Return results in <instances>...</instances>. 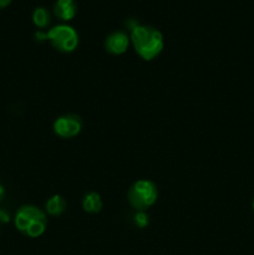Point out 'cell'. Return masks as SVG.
<instances>
[{
    "label": "cell",
    "mask_w": 254,
    "mask_h": 255,
    "mask_svg": "<svg viewBox=\"0 0 254 255\" xmlns=\"http://www.w3.org/2000/svg\"><path fill=\"white\" fill-rule=\"evenodd\" d=\"M35 37H36L37 41H45V40H47V32L36 31L35 32Z\"/></svg>",
    "instance_id": "12"
},
{
    "label": "cell",
    "mask_w": 254,
    "mask_h": 255,
    "mask_svg": "<svg viewBox=\"0 0 254 255\" xmlns=\"http://www.w3.org/2000/svg\"><path fill=\"white\" fill-rule=\"evenodd\" d=\"M77 12V4L75 0H56L54 4V14L60 20L69 21L74 19Z\"/></svg>",
    "instance_id": "7"
},
{
    "label": "cell",
    "mask_w": 254,
    "mask_h": 255,
    "mask_svg": "<svg viewBox=\"0 0 254 255\" xmlns=\"http://www.w3.org/2000/svg\"><path fill=\"white\" fill-rule=\"evenodd\" d=\"M134 223L139 228H144L148 224V216H147L144 212H138V213L134 216Z\"/></svg>",
    "instance_id": "11"
},
{
    "label": "cell",
    "mask_w": 254,
    "mask_h": 255,
    "mask_svg": "<svg viewBox=\"0 0 254 255\" xmlns=\"http://www.w3.org/2000/svg\"><path fill=\"white\" fill-rule=\"evenodd\" d=\"M252 206H253V211H254V201H253V204H252Z\"/></svg>",
    "instance_id": "16"
},
{
    "label": "cell",
    "mask_w": 254,
    "mask_h": 255,
    "mask_svg": "<svg viewBox=\"0 0 254 255\" xmlns=\"http://www.w3.org/2000/svg\"><path fill=\"white\" fill-rule=\"evenodd\" d=\"M47 40L55 49L62 52H71L79 45V35L70 25H56L47 31Z\"/></svg>",
    "instance_id": "4"
},
{
    "label": "cell",
    "mask_w": 254,
    "mask_h": 255,
    "mask_svg": "<svg viewBox=\"0 0 254 255\" xmlns=\"http://www.w3.org/2000/svg\"><path fill=\"white\" fill-rule=\"evenodd\" d=\"M4 194H5V189H4V187L0 186V201H1V199L4 198Z\"/></svg>",
    "instance_id": "15"
},
{
    "label": "cell",
    "mask_w": 254,
    "mask_h": 255,
    "mask_svg": "<svg viewBox=\"0 0 254 255\" xmlns=\"http://www.w3.org/2000/svg\"><path fill=\"white\" fill-rule=\"evenodd\" d=\"M46 211L51 216H60L66 208V202L61 196H54L46 202Z\"/></svg>",
    "instance_id": "9"
},
{
    "label": "cell",
    "mask_w": 254,
    "mask_h": 255,
    "mask_svg": "<svg viewBox=\"0 0 254 255\" xmlns=\"http://www.w3.org/2000/svg\"><path fill=\"white\" fill-rule=\"evenodd\" d=\"M9 221H10L9 214H7L5 211H1V209H0V222H2V223H7Z\"/></svg>",
    "instance_id": "13"
},
{
    "label": "cell",
    "mask_w": 254,
    "mask_h": 255,
    "mask_svg": "<svg viewBox=\"0 0 254 255\" xmlns=\"http://www.w3.org/2000/svg\"><path fill=\"white\" fill-rule=\"evenodd\" d=\"M32 21L40 29H44L50 24V12L45 7L39 6L32 12Z\"/></svg>",
    "instance_id": "10"
},
{
    "label": "cell",
    "mask_w": 254,
    "mask_h": 255,
    "mask_svg": "<svg viewBox=\"0 0 254 255\" xmlns=\"http://www.w3.org/2000/svg\"><path fill=\"white\" fill-rule=\"evenodd\" d=\"M129 44V37L124 31H114L106 37L105 47L112 55H121L127 51Z\"/></svg>",
    "instance_id": "6"
},
{
    "label": "cell",
    "mask_w": 254,
    "mask_h": 255,
    "mask_svg": "<svg viewBox=\"0 0 254 255\" xmlns=\"http://www.w3.org/2000/svg\"><path fill=\"white\" fill-rule=\"evenodd\" d=\"M82 208L87 213H97V212L101 211L102 201L100 194L95 193V192L86 194L84 202H82Z\"/></svg>",
    "instance_id": "8"
},
{
    "label": "cell",
    "mask_w": 254,
    "mask_h": 255,
    "mask_svg": "<svg viewBox=\"0 0 254 255\" xmlns=\"http://www.w3.org/2000/svg\"><path fill=\"white\" fill-rule=\"evenodd\" d=\"M15 227L17 231L31 238L42 236L46 228V217L44 212L35 206H24L15 214Z\"/></svg>",
    "instance_id": "2"
},
{
    "label": "cell",
    "mask_w": 254,
    "mask_h": 255,
    "mask_svg": "<svg viewBox=\"0 0 254 255\" xmlns=\"http://www.w3.org/2000/svg\"><path fill=\"white\" fill-rule=\"evenodd\" d=\"M128 202L134 209L143 212L157 201V188L152 182L137 181L128 191Z\"/></svg>",
    "instance_id": "3"
},
{
    "label": "cell",
    "mask_w": 254,
    "mask_h": 255,
    "mask_svg": "<svg viewBox=\"0 0 254 255\" xmlns=\"http://www.w3.org/2000/svg\"><path fill=\"white\" fill-rule=\"evenodd\" d=\"M131 41L137 54L143 60H152L163 50V36L152 26L138 25L131 31Z\"/></svg>",
    "instance_id": "1"
},
{
    "label": "cell",
    "mask_w": 254,
    "mask_h": 255,
    "mask_svg": "<svg viewBox=\"0 0 254 255\" xmlns=\"http://www.w3.org/2000/svg\"><path fill=\"white\" fill-rule=\"evenodd\" d=\"M82 128V124L80 117L67 115V116H61L55 121L54 131L57 136L62 138H71L76 134L80 133Z\"/></svg>",
    "instance_id": "5"
},
{
    "label": "cell",
    "mask_w": 254,
    "mask_h": 255,
    "mask_svg": "<svg viewBox=\"0 0 254 255\" xmlns=\"http://www.w3.org/2000/svg\"><path fill=\"white\" fill-rule=\"evenodd\" d=\"M11 0H0V10L5 9L6 6H9Z\"/></svg>",
    "instance_id": "14"
}]
</instances>
